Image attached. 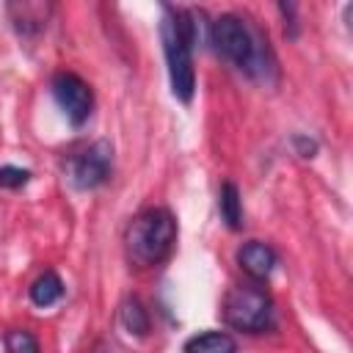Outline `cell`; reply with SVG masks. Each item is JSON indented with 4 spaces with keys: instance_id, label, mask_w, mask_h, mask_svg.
<instances>
[{
    "instance_id": "obj_1",
    "label": "cell",
    "mask_w": 353,
    "mask_h": 353,
    "mask_svg": "<svg viewBox=\"0 0 353 353\" xmlns=\"http://www.w3.org/2000/svg\"><path fill=\"white\" fill-rule=\"evenodd\" d=\"M160 41H163V55L168 66L171 94L188 105L196 91V72H193V47L199 41L196 11L163 6Z\"/></svg>"
},
{
    "instance_id": "obj_2",
    "label": "cell",
    "mask_w": 353,
    "mask_h": 353,
    "mask_svg": "<svg viewBox=\"0 0 353 353\" xmlns=\"http://www.w3.org/2000/svg\"><path fill=\"white\" fill-rule=\"evenodd\" d=\"M210 41L229 63H234L240 72H248L251 77H265L270 69L265 61L268 41L237 14H221L215 22H210Z\"/></svg>"
},
{
    "instance_id": "obj_3",
    "label": "cell",
    "mask_w": 353,
    "mask_h": 353,
    "mask_svg": "<svg viewBox=\"0 0 353 353\" xmlns=\"http://www.w3.org/2000/svg\"><path fill=\"white\" fill-rule=\"evenodd\" d=\"M176 240V221L165 207H149L138 212L124 234L127 254L138 268H152L171 254Z\"/></svg>"
},
{
    "instance_id": "obj_4",
    "label": "cell",
    "mask_w": 353,
    "mask_h": 353,
    "mask_svg": "<svg viewBox=\"0 0 353 353\" xmlns=\"http://www.w3.org/2000/svg\"><path fill=\"white\" fill-rule=\"evenodd\" d=\"M223 320L234 331L262 334L273 325V301L256 284L232 287L223 298Z\"/></svg>"
},
{
    "instance_id": "obj_5",
    "label": "cell",
    "mask_w": 353,
    "mask_h": 353,
    "mask_svg": "<svg viewBox=\"0 0 353 353\" xmlns=\"http://www.w3.org/2000/svg\"><path fill=\"white\" fill-rule=\"evenodd\" d=\"M50 88H52V97H55L58 108L63 110L66 121L72 127H83L94 108V94H91L88 83L83 77H77L74 72H58L52 77Z\"/></svg>"
},
{
    "instance_id": "obj_6",
    "label": "cell",
    "mask_w": 353,
    "mask_h": 353,
    "mask_svg": "<svg viewBox=\"0 0 353 353\" xmlns=\"http://www.w3.org/2000/svg\"><path fill=\"white\" fill-rule=\"evenodd\" d=\"M110 163H113V146L108 141H97L85 152L69 160V182L77 190H94L110 176Z\"/></svg>"
},
{
    "instance_id": "obj_7",
    "label": "cell",
    "mask_w": 353,
    "mask_h": 353,
    "mask_svg": "<svg viewBox=\"0 0 353 353\" xmlns=\"http://www.w3.org/2000/svg\"><path fill=\"white\" fill-rule=\"evenodd\" d=\"M237 262H240V268L245 270L248 279L265 281L276 268V251L270 245L259 243V240H251L237 251Z\"/></svg>"
},
{
    "instance_id": "obj_8",
    "label": "cell",
    "mask_w": 353,
    "mask_h": 353,
    "mask_svg": "<svg viewBox=\"0 0 353 353\" xmlns=\"http://www.w3.org/2000/svg\"><path fill=\"white\" fill-rule=\"evenodd\" d=\"M185 353H237V342L226 331H204L185 342Z\"/></svg>"
},
{
    "instance_id": "obj_9",
    "label": "cell",
    "mask_w": 353,
    "mask_h": 353,
    "mask_svg": "<svg viewBox=\"0 0 353 353\" xmlns=\"http://www.w3.org/2000/svg\"><path fill=\"white\" fill-rule=\"evenodd\" d=\"M28 292H30V301H33L36 306L47 309V306H52V303L61 301V295H63V281H61V276H58L55 270H44V273L30 284Z\"/></svg>"
},
{
    "instance_id": "obj_10",
    "label": "cell",
    "mask_w": 353,
    "mask_h": 353,
    "mask_svg": "<svg viewBox=\"0 0 353 353\" xmlns=\"http://www.w3.org/2000/svg\"><path fill=\"white\" fill-rule=\"evenodd\" d=\"M119 320H121L124 331L132 334V336H146L149 334V312L143 309L141 298H135V295H130V298L121 301Z\"/></svg>"
},
{
    "instance_id": "obj_11",
    "label": "cell",
    "mask_w": 353,
    "mask_h": 353,
    "mask_svg": "<svg viewBox=\"0 0 353 353\" xmlns=\"http://www.w3.org/2000/svg\"><path fill=\"white\" fill-rule=\"evenodd\" d=\"M218 210H221V221L229 229H240L243 226V201H240V190H237L234 182H223L221 185Z\"/></svg>"
},
{
    "instance_id": "obj_12",
    "label": "cell",
    "mask_w": 353,
    "mask_h": 353,
    "mask_svg": "<svg viewBox=\"0 0 353 353\" xmlns=\"http://www.w3.org/2000/svg\"><path fill=\"white\" fill-rule=\"evenodd\" d=\"M6 350L8 353H39V342L30 331L14 328V331L6 334Z\"/></svg>"
},
{
    "instance_id": "obj_13",
    "label": "cell",
    "mask_w": 353,
    "mask_h": 353,
    "mask_svg": "<svg viewBox=\"0 0 353 353\" xmlns=\"http://www.w3.org/2000/svg\"><path fill=\"white\" fill-rule=\"evenodd\" d=\"M28 179H30V171H25V168H17V165L0 168V188H22V185H28Z\"/></svg>"
},
{
    "instance_id": "obj_14",
    "label": "cell",
    "mask_w": 353,
    "mask_h": 353,
    "mask_svg": "<svg viewBox=\"0 0 353 353\" xmlns=\"http://www.w3.org/2000/svg\"><path fill=\"white\" fill-rule=\"evenodd\" d=\"M292 146L301 157H314L317 154V141L314 138H306V135H295L292 138Z\"/></svg>"
},
{
    "instance_id": "obj_15",
    "label": "cell",
    "mask_w": 353,
    "mask_h": 353,
    "mask_svg": "<svg viewBox=\"0 0 353 353\" xmlns=\"http://www.w3.org/2000/svg\"><path fill=\"white\" fill-rule=\"evenodd\" d=\"M97 353H113V350H105V347H99V350H97Z\"/></svg>"
}]
</instances>
